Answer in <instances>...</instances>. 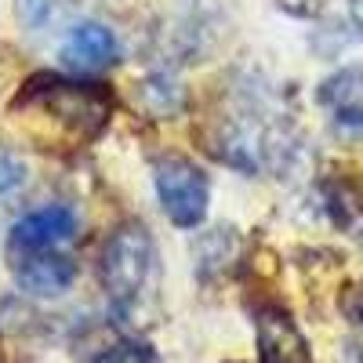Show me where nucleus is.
I'll return each mask as SVG.
<instances>
[{
  "mask_svg": "<svg viewBox=\"0 0 363 363\" xmlns=\"http://www.w3.org/2000/svg\"><path fill=\"white\" fill-rule=\"evenodd\" d=\"M15 106H37L48 113L58 128H66L77 138H95L113 113V95L106 84H87V80H69V77H55V73H37L29 80Z\"/></svg>",
  "mask_w": 363,
  "mask_h": 363,
  "instance_id": "obj_1",
  "label": "nucleus"
},
{
  "mask_svg": "<svg viewBox=\"0 0 363 363\" xmlns=\"http://www.w3.org/2000/svg\"><path fill=\"white\" fill-rule=\"evenodd\" d=\"M99 272H102V287L109 294V306L120 316H131L142 306V294L153 284L157 272V244L153 233L142 222H120L109 240L102 244V258H99Z\"/></svg>",
  "mask_w": 363,
  "mask_h": 363,
  "instance_id": "obj_2",
  "label": "nucleus"
},
{
  "mask_svg": "<svg viewBox=\"0 0 363 363\" xmlns=\"http://www.w3.org/2000/svg\"><path fill=\"white\" fill-rule=\"evenodd\" d=\"M153 186H157V200L171 225L178 229L203 225L207 203H211V178L196 160L178 157V153L160 157L153 164Z\"/></svg>",
  "mask_w": 363,
  "mask_h": 363,
  "instance_id": "obj_3",
  "label": "nucleus"
},
{
  "mask_svg": "<svg viewBox=\"0 0 363 363\" xmlns=\"http://www.w3.org/2000/svg\"><path fill=\"white\" fill-rule=\"evenodd\" d=\"M11 277L29 298H62L77 284V262L62 251H11Z\"/></svg>",
  "mask_w": 363,
  "mask_h": 363,
  "instance_id": "obj_4",
  "label": "nucleus"
},
{
  "mask_svg": "<svg viewBox=\"0 0 363 363\" xmlns=\"http://www.w3.org/2000/svg\"><path fill=\"white\" fill-rule=\"evenodd\" d=\"M77 211L66 207V203H48V207H37L22 215L15 225H11V236H8V247L11 251H55L69 244L77 236Z\"/></svg>",
  "mask_w": 363,
  "mask_h": 363,
  "instance_id": "obj_5",
  "label": "nucleus"
},
{
  "mask_svg": "<svg viewBox=\"0 0 363 363\" xmlns=\"http://www.w3.org/2000/svg\"><path fill=\"white\" fill-rule=\"evenodd\" d=\"M255 330H258V359L262 363H313V349L287 309H280V306L258 309Z\"/></svg>",
  "mask_w": 363,
  "mask_h": 363,
  "instance_id": "obj_6",
  "label": "nucleus"
},
{
  "mask_svg": "<svg viewBox=\"0 0 363 363\" xmlns=\"http://www.w3.org/2000/svg\"><path fill=\"white\" fill-rule=\"evenodd\" d=\"M116 55H120V44H116V33L106 22L73 26L69 37L62 40V48H58L62 66L73 69V73H99V69L116 62Z\"/></svg>",
  "mask_w": 363,
  "mask_h": 363,
  "instance_id": "obj_7",
  "label": "nucleus"
},
{
  "mask_svg": "<svg viewBox=\"0 0 363 363\" xmlns=\"http://www.w3.org/2000/svg\"><path fill=\"white\" fill-rule=\"evenodd\" d=\"M316 102L335 120V128L359 135L363 131V66H342L320 80Z\"/></svg>",
  "mask_w": 363,
  "mask_h": 363,
  "instance_id": "obj_8",
  "label": "nucleus"
},
{
  "mask_svg": "<svg viewBox=\"0 0 363 363\" xmlns=\"http://www.w3.org/2000/svg\"><path fill=\"white\" fill-rule=\"evenodd\" d=\"M135 102L153 120H171V116H178L182 109H186L189 95H186V87H182V80L174 73L157 69V73H149V77H142L135 84Z\"/></svg>",
  "mask_w": 363,
  "mask_h": 363,
  "instance_id": "obj_9",
  "label": "nucleus"
},
{
  "mask_svg": "<svg viewBox=\"0 0 363 363\" xmlns=\"http://www.w3.org/2000/svg\"><path fill=\"white\" fill-rule=\"evenodd\" d=\"M236 258H240V236H236L233 225L207 229L193 244V269H196L200 280H215L222 272H229Z\"/></svg>",
  "mask_w": 363,
  "mask_h": 363,
  "instance_id": "obj_10",
  "label": "nucleus"
},
{
  "mask_svg": "<svg viewBox=\"0 0 363 363\" xmlns=\"http://www.w3.org/2000/svg\"><path fill=\"white\" fill-rule=\"evenodd\" d=\"M91 363H160V356H157V349L149 342L128 338V342H116V345L102 349Z\"/></svg>",
  "mask_w": 363,
  "mask_h": 363,
  "instance_id": "obj_11",
  "label": "nucleus"
},
{
  "mask_svg": "<svg viewBox=\"0 0 363 363\" xmlns=\"http://www.w3.org/2000/svg\"><path fill=\"white\" fill-rule=\"evenodd\" d=\"M66 0H15V18L22 29H29V33H37V29H44L58 11H62Z\"/></svg>",
  "mask_w": 363,
  "mask_h": 363,
  "instance_id": "obj_12",
  "label": "nucleus"
},
{
  "mask_svg": "<svg viewBox=\"0 0 363 363\" xmlns=\"http://www.w3.org/2000/svg\"><path fill=\"white\" fill-rule=\"evenodd\" d=\"M22 186H26V164L8 149H0V200L18 193Z\"/></svg>",
  "mask_w": 363,
  "mask_h": 363,
  "instance_id": "obj_13",
  "label": "nucleus"
},
{
  "mask_svg": "<svg viewBox=\"0 0 363 363\" xmlns=\"http://www.w3.org/2000/svg\"><path fill=\"white\" fill-rule=\"evenodd\" d=\"M280 11H287L291 18H320L327 0H277Z\"/></svg>",
  "mask_w": 363,
  "mask_h": 363,
  "instance_id": "obj_14",
  "label": "nucleus"
},
{
  "mask_svg": "<svg viewBox=\"0 0 363 363\" xmlns=\"http://www.w3.org/2000/svg\"><path fill=\"white\" fill-rule=\"evenodd\" d=\"M349 4V18H352V26L363 33V0H345Z\"/></svg>",
  "mask_w": 363,
  "mask_h": 363,
  "instance_id": "obj_15",
  "label": "nucleus"
},
{
  "mask_svg": "<svg viewBox=\"0 0 363 363\" xmlns=\"http://www.w3.org/2000/svg\"><path fill=\"white\" fill-rule=\"evenodd\" d=\"M349 316H352V323L359 327V335H363V294H356V301L349 306Z\"/></svg>",
  "mask_w": 363,
  "mask_h": 363,
  "instance_id": "obj_16",
  "label": "nucleus"
},
{
  "mask_svg": "<svg viewBox=\"0 0 363 363\" xmlns=\"http://www.w3.org/2000/svg\"><path fill=\"white\" fill-rule=\"evenodd\" d=\"M359 247H363V229H359Z\"/></svg>",
  "mask_w": 363,
  "mask_h": 363,
  "instance_id": "obj_17",
  "label": "nucleus"
}]
</instances>
